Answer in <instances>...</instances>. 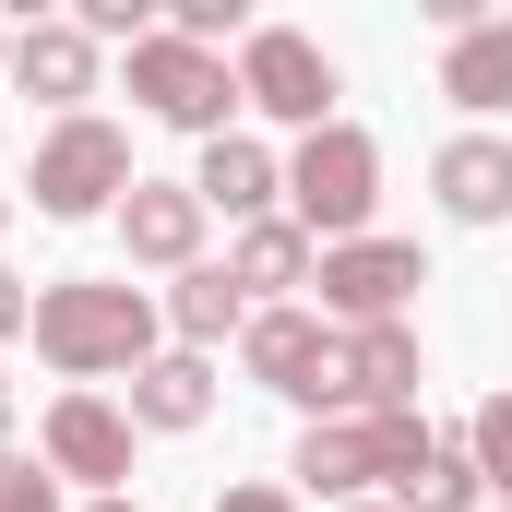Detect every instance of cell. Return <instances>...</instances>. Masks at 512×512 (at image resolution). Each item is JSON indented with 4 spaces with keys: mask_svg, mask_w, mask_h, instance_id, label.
Here are the masks:
<instances>
[{
    "mask_svg": "<svg viewBox=\"0 0 512 512\" xmlns=\"http://www.w3.org/2000/svg\"><path fill=\"white\" fill-rule=\"evenodd\" d=\"M465 453H477V477H489V489H501V512H512V393H477Z\"/></svg>",
    "mask_w": 512,
    "mask_h": 512,
    "instance_id": "ffe728a7",
    "label": "cell"
},
{
    "mask_svg": "<svg viewBox=\"0 0 512 512\" xmlns=\"http://www.w3.org/2000/svg\"><path fill=\"white\" fill-rule=\"evenodd\" d=\"M405 405H417V322H358V334H334L322 417H405Z\"/></svg>",
    "mask_w": 512,
    "mask_h": 512,
    "instance_id": "ba28073f",
    "label": "cell"
},
{
    "mask_svg": "<svg viewBox=\"0 0 512 512\" xmlns=\"http://www.w3.org/2000/svg\"><path fill=\"white\" fill-rule=\"evenodd\" d=\"M203 191L191 179H131V203H120V251L131 262H155V274H191L203 262Z\"/></svg>",
    "mask_w": 512,
    "mask_h": 512,
    "instance_id": "8fae6325",
    "label": "cell"
},
{
    "mask_svg": "<svg viewBox=\"0 0 512 512\" xmlns=\"http://www.w3.org/2000/svg\"><path fill=\"white\" fill-rule=\"evenodd\" d=\"M429 191H441L453 227H501L512 215V143L501 131H453V143L429 155Z\"/></svg>",
    "mask_w": 512,
    "mask_h": 512,
    "instance_id": "7c38bea8",
    "label": "cell"
},
{
    "mask_svg": "<svg viewBox=\"0 0 512 512\" xmlns=\"http://www.w3.org/2000/svg\"><path fill=\"white\" fill-rule=\"evenodd\" d=\"M239 370H251L262 393H286V405H310V417H322V382H334V322H322V310H251Z\"/></svg>",
    "mask_w": 512,
    "mask_h": 512,
    "instance_id": "30bf717a",
    "label": "cell"
},
{
    "mask_svg": "<svg viewBox=\"0 0 512 512\" xmlns=\"http://www.w3.org/2000/svg\"><path fill=\"white\" fill-rule=\"evenodd\" d=\"M393 501H405V512H477V501H489V477H477L465 429H441V441H429V465H417V477H405Z\"/></svg>",
    "mask_w": 512,
    "mask_h": 512,
    "instance_id": "d6986e66",
    "label": "cell"
},
{
    "mask_svg": "<svg viewBox=\"0 0 512 512\" xmlns=\"http://www.w3.org/2000/svg\"><path fill=\"white\" fill-rule=\"evenodd\" d=\"M191 191H203V215L262 227V215H274V191H286V155H274V143H251V131H227V143H203Z\"/></svg>",
    "mask_w": 512,
    "mask_h": 512,
    "instance_id": "4fadbf2b",
    "label": "cell"
},
{
    "mask_svg": "<svg viewBox=\"0 0 512 512\" xmlns=\"http://www.w3.org/2000/svg\"><path fill=\"white\" fill-rule=\"evenodd\" d=\"M203 417H215V358L167 346V358L131 370V429H203Z\"/></svg>",
    "mask_w": 512,
    "mask_h": 512,
    "instance_id": "e0dca14e",
    "label": "cell"
},
{
    "mask_svg": "<svg viewBox=\"0 0 512 512\" xmlns=\"http://www.w3.org/2000/svg\"><path fill=\"white\" fill-rule=\"evenodd\" d=\"M131 179H143V167H131V131L96 120V108H72V120H48L36 179H24V191H36V215H60V227H72V215H120Z\"/></svg>",
    "mask_w": 512,
    "mask_h": 512,
    "instance_id": "277c9868",
    "label": "cell"
},
{
    "mask_svg": "<svg viewBox=\"0 0 512 512\" xmlns=\"http://www.w3.org/2000/svg\"><path fill=\"white\" fill-rule=\"evenodd\" d=\"M0 72H12V36H0Z\"/></svg>",
    "mask_w": 512,
    "mask_h": 512,
    "instance_id": "83f0119b",
    "label": "cell"
},
{
    "mask_svg": "<svg viewBox=\"0 0 512 512\" xmlns=\"http://www.w3.org/2000/svg\"><path fill=\"white\" fill-rule=\"evenodd\" d=\"M24 322H36V298H24V274L0 262V334H24Z\"/></svg>",
    "mask_w": 512,
    "mask_h": 512,
    "instance_id": "7402d4cb",
    "label": "cell"
},
{
    "mask_svg": "<svg viewBox=\"0 0 512 512\" xmlns=\"http://www.w3.org/2000/svg\"><path fill=\"white\" fill-rule=\"evenodd\" d=\"M12 84L72 120V96H96V36H84L72 12H60V24H24V36H12Z\"/></svg>",
    "mask_w": 512,
    "mask_h": 512,
    "instance_id": "9a60e30c",
    "label": "cell"
},
{
    "mask_svg": "<svg viewBox=\"0 0 512 512\" xmlns=\"http://www.w3.org/2000/svg\"><path fill=\"white\" fill-rule=\"evenodd\" d=\"M239 96L310 143V131H334V96H346V84H334L322 36H298V24H251V36H239Z\"/></svg>",
    "mask_w": 512,
    "mask_h": 512,
    "instance_id": "8992f818",
    "label": "cell"
},
{
    "mask_svg": "<svg viewBox=\"0 0 512 512\" xmlns=\"http://www.w3.org/2000/svg\"><path fill=\"white\" fill-rule=\"evenodd\" d=\"M227 274H239V298H251V310H286V286H310L322 251H310V227H298V215H262V227H239Z\"/></svg>",
    "mask_w": 512,
    "mask_h": 512,
    "instance_id": "2e32d148",
    "label": "cell"
},
{
    "mask_svg": "<svg viewBox=\"0 0 512 512\" xmlns=\"http://www.w3.org/2000/svg\"><path fill=\"white\" fill-rule=\"evenodd\" d=\"M167 322H179V346L203 358V346L251 334V298H239V274H227V262H191V274L167 286Z\"/></svg>",
    "mask_w": 512,
    "mask_h": 512,
    "instance_id": "ac0fdd59",
    "label": "cell"
},
{
    "mask_svg": "<svg viewBox=\"0 0 512 512\" xmlns=\"http://www.w3.org/2000/svg\"><path fill=\"white\" fill-rule=\"evenodd\" d=\"M215 512H298V501H286V489H227Z\"/></svg>",
    "mask_w": 512,
    "mask_h": 512,
    "instance_id": "603a6c76",
    "label": "cell"
},
{
    "mask_svg": "<svg viewBox=\"0 0 512 512\" xmlns=\"http://www.w3.org/2000/svg\"><path fill=\"white\" fill-rule=\"evenodd\" d=\"M36 453H48V477L120 501V477H131V405H108V393H60L48 429H36Z\"/></svg>",
    "mask_w": 512,
    "mask_h": 512,
    "instance_id": "9c48e42d",
    "label": "cell"
},
{
    "mask_svg": "<svg viewBox=\"0 0 512 512\" xmlns=\"http://www.w3.org/2000/svg\"><path fill=\"white\" fill-rule=\"evenodd\" d=\"M0 227H12V191H0Z\"/></svg>",
    "mask_w": 512,
    "mask_h": 512,
    "instance_id": "4316f807",
    "label": "cell"
},
{
    "mask_svg": "<svg viewBox=\"0 0 512 512\" xmlns=\"http://www.w3.org/2000/svg\"><path fill=\"white\" fill-rule=\"evenodd\" d=\"M0 441H12V382H0Z\"/></svg>",
    "mask_w": 512,
    "mask_h": 512,
    "instance_id": "cb8c5ba5",
    "label": "cell"
},
{
    "mask_svg": "<svg viewBox=\"0 0 512 512\" xmlns=\"http://www.w3.org/2000/svg\"><path fill=\"white\" fill-rule=\"evenodd\" d=\"M36 358L60 370V382H108V370H143L155 358V298L131 286V274H60V286H36Z\"/></svg>",
    "mask_w": 512,
    "mask_h": 512,
    "instance_id": "6da1fadb",
    "label": "cell"
},
{
    "mask_svg": "<svg viewBox=\"0 0 512 512\" xmlns=\"http://www.w3.org/2000/svg\"><path fill=\"white\" fill-rule=\"evenodd\" d=\"M441 96H453L465 120H512V12L441 36Z\"/></svg>",
    "mask_w": 512,
    "mask_h": 512,
    "instance_id": "5bb4252c",
    "label": "cell"
},
{
    "mask_svg": "<svg viewBox=\"0 0 512 512\" xmlns=\"http://www.w3.org/2000/svg\"><path fill=\"white\" fill-rule=\"evenodd\" d=\"M131 96H143V120H167V131H203V143H227V108H251L239 96V72L215 60V48H191V36H143L131 48Z\"/></svg>",
    "mask_w": 512,
    "mask_h": 512,
    "instance_id": "5b68a950",
    "label": "cell"
},
{
    "mask_svg": "<svg viewBox=\"0 0 512 512\" xmlns=\"http://www.w3.org/2000/svg\"><path fill=\"white\" fill-rule=\"evenodd\" d=\"M322 322L334 334H358V322H405V298L429 286V251L417 239H346V251H322Z\"/></svg>",
    "mask_w": 512,
    "mask_h": 512,
    "instance_id": "52a82bcc",
    "label": "cell"
},
{
    "mask_svg": "<svg viewBox=\"0 0 512 512\" xmlns=\"http://www.w3.org/2000/svg\"><path fill=\"white\" fill-rule=\"evenodd\" d=\"M84 512H131V489H120V501H84Z\"/></svg>",
    "mask_w": 512,
    "mask_h": 512,
    "instance_id": "484cf974",
    "label": "cell"
},
{
    "mask_svg": "<svg viewBox=\"0 0 512 512\" xmlns=\"http://www.w3.org/2000/svg\"><path fill=\"white\" fill-rule=\"evenodd\" d=\"M0 512H60V477H48V453H0Z\"/></svg>",
    "mask_w": 512,
    "mask_h": 512,
    "instance_id": "44dd1931",
    "label": "cell"
},
{
    "mask_svg": "<svg viewBox=\"0 0 512 512\" xmlns=\"http://www.w3.org/2000/svg\"><path fill=\"white\" fill-rule=\"evenodd\" d=\"M370 203H382V143L358 120L310 131L298 155H286V215L322 239V251H346V239H370Z\"/></svg>",
    "mask_w": 512,
    "mask_h": 512,
    "instance_id": "3957f363",
    "label": "cell"
},
{
    "mask_svg": "<svg viewBox=\"0 0 512 512\" xmlns=\"http://www.w3.org/2000/svg\"><path fill=\"white\" fill-rule=\"evenodd\" d=\"M346 512H405V501H346Z\"/></svg>",
    "mask_w": 512,
    "mask_h": 512,
    "instance_id": "d4e9b609",
    "label": "cell"
},
{
    "mask_svg": "<svg viewBox=\"0 0 512 512\" xmlns=\"http://www.w3.org/2000/svg\"><path fill=\"white\" fill-rule=\"evenodd\" d=\"M429 441H441V429H429L417 405H405V417H310V441H298L286 477H298L310 501H370V489H405V477L429 465Z\"/></svg>",
    "mask_w": 512,
    "mask_h": 512,
    "instance_id": "7a4b0ae2",
    "label": "cell"
}]
</instances>
